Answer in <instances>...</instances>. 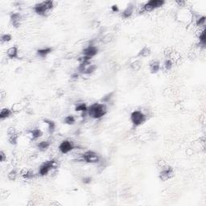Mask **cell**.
Wrapping results in <instances>:
<instances>
[{"label": "cell", "mask_w": 206, "mask_h": 206, "mask_svg": "<svg viewBox=\"0 0 206 206\" xmlns=\"http://www.w3.org/2000/svg\"><path fill=\"white\" fill-rule=\"evenodd\" d=\"M108 112L106 104L102 102L93 103L88 106V115L93 119H101Z\"/></svg>", "instance_id": "6da1fadb"}, {"label": "cell", "mask_w": 206, "mask_h": 206, "mask_svg": "<svg viewBox=\"0 0 206 206\" xmlns=\"http://www.w3.org/2000/svg\"><path fill=\"white\" fill-rule=\"evenodd\" d=\"M54 8V2L48 0V1H43V2H38L33 7V11L35 14L40 16H49L51 12Z\"/></svg>", "instance_id": "7a4b0ae2"}, {"label": "cell", "mask_w": 206, "mask_h": 206, "mask_svg": "<svg viewBox=\"0 0 206 206\" xmlns=\"http://www.w3.org/2000/svg\"><path fill=\"white\" fill-rule=\"evenodd\" d=\"M147 119V118L146 114L144 113L143 111L139 110H134L133 112H131L130 115V120L134 127L142 126L143 124L146 123Z\"/></svg>", "instance_id": "3957f363"}, {"label": "cell", "mask_w": 206, "mask_h": 206, "mask_svg": "<svg viewBox=\"0 0 206 206\" xmlns=\"http://www.w3.org/2000/svg\"><path fill=\"white\" fill-rule=\"evenodd\" d=\"M81 160L85 163L96 164L101 162V156L93 151H86L81 155Z\"/></svg>", "instance_id": "277c9868"}, {"label": "cell", "mask_w": 206, "mask_h": 206, "mask_svg": "<svg viewBox=\"0 0 206 206\" xmlns=\"http://www.w3.org/2000/svg\"><path fill=\"white\" fill-rule=\"evenodd\" d=\"M56 166H57V161L54 159L44 162L40 166L39 170H38V175L40 176H46L49 175L51 171H53V169L56 168Z\"/></svg>", "instance_id": "5b68a950"}, {"label": "cell", "mask_w": 206, "mask_h": 206, "mask_svg": "<svg viewBox=\"0 0 206 206\" xmlns=\"http://www.w3.org/2000/svg\"><path fill=\"white\" fill-rule=\"evenodd\" d=\"M164 4L165 2L163 0H150L143 5L141 11L143 12H152L162 7Z\"/></svg>", "instance_id": "8992f818"}, {"label": "cell", "mask_w": 206, "mask_h": 206, "mask_svg": "<svg viewBox=\"0 0 206 206\" xmlns=\"http://www.w3.org/2000/svg\"><path fill=\"white\" fill-rule=\"evenodd\" d=\"M75 144L73 141L69 139H64L63 140L62 142L60 143V145L58 147L59 152L60 153L64 154V155H66L68 154L69 152H71L72 151H73L75 149Z\"/></svg>", "instance_id": "52a82bcc"}, {"label": "cell", "mask_w": 206, "mask_h": 206, "mask_svg": "<svg viewBox=\"0 0 206 206\" xmlns=\"http://www.w3.org/2000/svg\"><path fill=\"white\" fill-rule=\"evenodd\" d=\"M174 176V169L169 165H163L161 167V171H160L159 177L163 181H167L170 180Z\"/></svg>", "instance_id": "ba28073f"}, {"label": "cell", "mask_w": 206, "mask_h": 206, "mask_svg": "<svg viewBox=\"0 0 206 206\" xmlns=\"http://www.w3.org/2000/svg\"><path fill=\"white\" fill-rule=\"evenodd\" d=\"M98 51H99V49H98V48L96 45L90 44L82 50V55L92 59L93 57L97 56V54L98 53Z\"/></svg>", "instance_id": "9c48e42d"}, {"label": "cell", "mask_w": 206, "mask_h": 206, "mask_svg": "<svg viewBox=\"0 0 206 206\" xmlns=\"http://www.w3.org/2000/svg\"><path fill=\"white\" fill-rule=\"evenodd\" d=\"M10 21L12 25L15 28L20 27L22 21L21 14L19 13V12H12L10 15Z\"/></svg>", "instance_id": "30bf717a"}, {"label": "cell", "mask_w": 206, "mask_h": 206, "mask_svg": "<svg viewBox=\"0 0 206 206\" xmlns=\"http://www.w3.org/2000/svg\"><path fill=\"white\" fill-rule=\"evenodd\" d=\"M7 135H8V142L10 143L12 145H16L18 143V138H19V135H18L17 132H16V129L13 127H10L7 130Z\"/></svg>", "instance_id": "8fae6325"}, {"label": "cell", "mask_w": 206, "mask_h": 206, "mask_svg": "<svg viewBox=\"0 0 206 206\" xmlns=\"http://www.w3.org/2000/svg\"><path fill=\"white\" fill-rule=\"evenodd\" d=\"M161 68V63L160 60H152L149 64V69L152 74H156Z\"/></svg>", "instance_id": "7c38bea8"}, {"label": "cell", "mask_w": 206, "mask_h": 206, "mask_svg": "<svg viewBox=\"0 0 206 206\" xmlns=\"http://www.w3.org/2000/svg\"><path fill=\"white\" fill-rule=\"evenodd\" d=\"M53 48L51 47H44V48H41V49H37L36 50V55L40 58H45L53 52Z\"/></svg>", "instance_id": "4fadbf2b"}, {"label": "cell", "mask_w": 206, "mask_h": 206, "mask_svg": "<svg viewBox=\"0 0 206 206\" xmlns=\"http://www.w3.org/2000/svg\"><path fill=\"white\" fill-rule=\"evenodd\" d=\"M28 135H29L31 140L35 141V140L39 139L43 135V131L40 128H34L28 132Z\"/></svg>", "instance_id": "5bb4252c"}, {"label": "cell", "mask_w": 206, "mask_h": 206, "mask_svg": "<svg viewBox=\"0 0 206 206\" xmlns=\"http://www.w3.org/2000/svg\"><path fill=\"white\" fill-rule=\"evenodd\" d=\"M7 56L9 59L19 58V49L17 46H12L7 50Z\"/></svg>", "instance_id": "9a60e30c"}, {"label": "cell", "mask_w": 206, "mask_h": 206, "mask_svg": "<svg viewBox=\"0 0 206 206\" xmlns=\"http://www.w3.org/2000/svg\"><path fill=\"white\" fill-rule=\"evenodd\" d=\"M134 5L132 3H130L128 6L125 8L124 10L122 12V17L123 19H129L132 16V15L134 14Z\"/></svg>", "instance_id": "2e32d148"}, {"label": "cell", "mask_w": 206, "mask_h": 206, "mask_svg": "<svg viewBox=\"0 0 206 206\" xmlns=\"http://www.w3.org/2000/svg\"><path fill=\"white\" fill-rule=\"evenodd\" d=\"M43 123L47 126V130L50 134H53L56 130V123L50 119H44Z\"/></svg>", "instance_id": "e0dca14e"}, {"label": "cell", "mask_w": 206, "mask_h": 206, "mask_svg": "<svg viewBox=\"0 0 206 206\" xmlns=\"http://www.w3.org/2000/svg\"><path fill=\"white\" fill-rule=\"evenodd\" d=\"M12 114H13L12 110L9 109V108H3L1 110V112H0V119L2 121L5 120V119L10 118Z\"/></svg>", "instance_id": "ac0fdd59"}, {"label": "cell", "mask_w": 206, "mask_h": 206, "mask_svg": "<svg viewBox=\"0 0 206 206\" xmlns=\"http://www.w3.org/2000/svg\"><path fill=\"white\" fill-rule=\"evenodd\" d=\"M152 54V50L150 49L149 47L147 46H144L141 50L138 53L137 57H143V58H146L148 57L150 55Z\"/></svg>", "instance_id": "d6986e66"}, {"label": "cell", "mask_w": 206, "mask_h": 206, "mask_svg": "<svg viewBox=\"0 0 206 206\" xmlns=\"http://www.w3.org/2000/svg\"><path fill=\"white\" fill-rule=\"evenodd\" d=\"M75 110H76L77 112L82 113V116H83V115H88V106L86 105V103L84 102L78 103L77 105H76V106H75Z\"/></svg>", "instance_id": "ffe728a7"}, {"label": "cell", "mask_w": 206, "mask_h": 206, "mask_svg": "<svg viewBox=\"0 0 206 206\" xmlns=\"http://www.w3.org/2000/svg\"><path fill=\"white\" fill-rule=\"evenodd\" d=\"M51 146V143L49 141H40L37 143V148L39 149L40 152H45L49 149Z\"/></svg>", "instance_id": "44dd1931"}, {"label": "cell", "mask_w": 206, "mask_h": 206, "mask_svg": "<svg viewBox=\"0 0 206 206\" xmlns=\"http://www.w3.org/2000/svg\"><path fill=\"white\" fill-rule=\"evenodd\" d=\"M96 69H97V65L93 64H88L87 66L85 68L82 73L86 74V75H90V74H92L93 73H94V71H95Z\"/></svg>", "instance_id": "7402d4cb"}, {"label": "cell", "mask_w": 206, "mask_h": 206, "mask_svg": "<svg viewBox=\"0 0 206 206\" xmlns=\"http://www.w3.org/2000/svg\"><path fill=\"white\" fill-rule=\"evenodd\" d=\"M198 40H199V43L203 48L205 47V44H206V30L205 28H203V30L200 32V35L198 36Z\"/></svg>", "instance_id": "603a6c76"}, {"label": "cell", "mask_w": 206, "mask_h": 206, "mask_svg": "<svg viewBox=\"0 0 206 206\" xmlns=\"http://www.w3.org/2000/svg\"><path fill=\"white\" fill-rule=\"evenodd\" d=\"M63 123H64V124L69 125V126L73 125L75 124V123H76V118H75L74 115H67V116L64 117V120H63Z\"/></svg>", "instance_id": "cb8c5ba5"}, {"label": "cell", "mask_w": 206, "mask_h": 206, "mask_svg": "<svg viewBox=\"0 0 206 206\" xmlns=\"http://www.w3.org/2000/svg\"><path fill=\"white\" fill-rule=\"evenodd\" d=\"M21 176L24 180H32L35 177V174L31 170H25L21 173Z\"/></svg>", "instance_id": "d4e9b609"}, {"label": "cell", "mask_w": 206, "mask_h": 206, "mask_svg": "<svg viewBox=\"0 0 206 206\" xmlns=\"http://www.w3.org/2000/svg\"><path fill=\"white\" fill-rule=\"evenodd\" d=\"M173 67V60L170 58H166L163 64V68L165 71H170Z\"/></svg>", "instance_id": "484cf974"}, {"label": "cell", "mask_w": 206, "mask_h": 206, "mask_svg": "<svg viewBox=\"0 0 206 206\" xmlns=\"http://www.w3.org/2000/svg\"><path fill=\"white\" fill-rule=\"evenodd\" d=\"M205 21H206V17L204 16H198V17L196 19V21L195 23L197 27H204L205 25Z\"/></svg>", "instance_id": "4316f807"}, {"label": "cell", "mask_w": 206, "mask_h": 206, "mask_svg": "<svg viewBox=\"0 0 206 206\" xmlns=\"http://www.w3.org/2000/svg\"><path fill=\"white\" fill-rule=\"evenodd\" d=\"M12 40V35L10 33H4L1 35L0 37V40H1V44H6L10 42Z\"/></svg>", "instance_id": "83f0119b"}, {"label": "cell", "mask_w": 206, "mask_h": 206, "mask_svg": "<svg viewBox=\"0 0 206 206\" xmlns=\"http://www.w3.org/2000/svg\"><path fill=\"white\" fill-rule=\"evenodd\" d=\"M130 68L132 70H134V71H138V70L141 68V67H142V64H141V62H140V60H134V61H133V62L130 63Z\"/></svg>", "instance_id": "f1b7e54d"}, {"label": "cell", "mask_w": 206, "mask_h": 206, "mask_svg": "<svg viewBox=\"0 0 206 206\" xmlns=\"http://www.w3.org/2000/svg\"><path fill=\"white\" fill-rule=\"evenodd\" d=\"M18 175H19V173H18L17 170L16 169H12L7 174V178L10 180L14 181L16 180V178L18 177Z\"/></svg>", "instance_id": "f546056e"}, {"label": "cell", "mask_w": 206, "mask_h": 206, "mask_svg": "<svg viewBox=\"0 0 206 206\" xmlns=\"http://www.w3.org/2000/svg\"><path fill=\"white\" fill-rule=\"evenodd\" d=\"M114 94H115V92H110V93H107L106 95H105L101 98V102L105 103V104L109 103L114 97Z\"/></svg>", "instance_id": "4dcf8cb0"}, {"label": "cell", "mask_w": 206, "mask_h": 206, "mask_svg": "<svg viewBox=\"0 0 206 206\" xmlns=\"http://www.w3.org/2000/svg\"><path fill=\"white\" fill-rule=\"evenodd\" d=\"M7 160V155L3 151L0 152V162L1 163H4Z\"/></svg>", "instance_id": "1f68e13d"}, {"label": "cell", "mask_w": 206, "mask_h": 206, "mask_svg": "<svg viewBox=\"0 0 206 206\" xmlns=\"http://www.w3.org/2000/svg\"><path fill=\"white\" fill-rule=\"evenodd\" d=\"M92 182V178L90 176H86L82 178V183L85 184V185H89Z\"/></svg>", "instance_id": "d6a6232c"}, {"label": "cell", "mask_w": 206, "mask_h": 206, "mask_svg": "<svg viewBox=\"0 0 206 206\" xmlns=\"http://www.w3.org/2000/svg\"><path fill=\"white\" fill-rule=\"evenodd\" d=\"M111 11L114 12V13H117V12H119V8L118 5H113V6L111 7Z\"/></svg>", "instance_id": "836d02e7"}, {"label": "cell", "mask_w": 206, "mask_h": 206, "mask_svg": "<svg viewBox=\"0 0 206 206\" xmlns=\"http://www.w3.org/2000/svg\"><path fill=\"white\" fill-rule=\"evenodd\" d=\"M78 78H79V73H75L71 75V79H72V80L77 81Z\"/></svg>", "instance_id": "e575fe53"}]
</instances>
